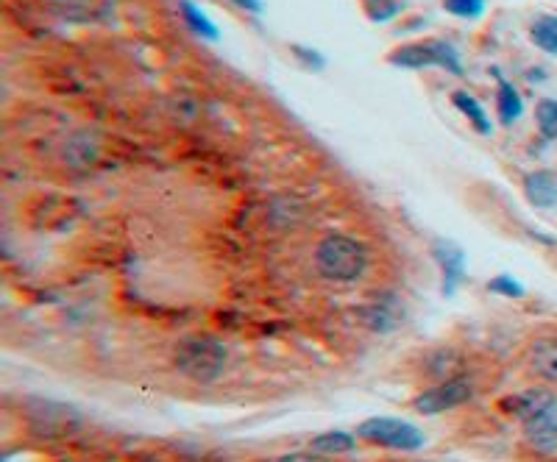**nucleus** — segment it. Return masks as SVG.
<instances>
[{
  "instance_id": "nucleus-14",
  "label": "nucleus",
  "mask_w": 557,
  "mask_h": 462,
  "mask_svg": "<svg viewBox=\"0 0 557 462\" xmlns=\"http://www.w3.org/2000/svg\"><path fill=\"white\" fill-rule=\"evenodd\" d=\"M182 14L184 20H187V26L193 28L195 34H201V37L207 39H218V28H215V23H212L201 9H195L190 0H182Z\"/></svg>"
},
{
  "instance_id": "nucleus-7",
  "label": "nucleus",
  "mask_w": 557,
  "mask_h": 462,
  "mask_svg": "<svg viewBox=\"0 0 557 462\" xmlns=\"http://www.w3.org/2000/svg\"><path fill=\"white\" fill-rule=\"evenodd\" d=\"M527 368L541 382L557 385V332L538 334L527 346Z\"/></svg>"
},
{
  "instance_id": "nucleus-8",
  "label": "nucleus",
  "mask_w": 557,
  "mask_h": 462,
  "mask_svg": "<svg viewBox=\"0 0 557 462\" xmlns=\"http://www.w3.org/2000/svg\"><path fill=\"white\" fill-rule=\"evenodd\" d=\"M496 81H499V90H496V112H499V120L505 126H513L524 115V98H521V92L505 76L496 73Z\"/></svg>"
},
{
  "instance_id": "nucleus-3",
  "label": "nucleus",
  "mask_w": 557,
  "mask_h": 462,
  "mask_svg": "<svg viewBox=\"0 0 557 462\" xmlns=\"http://www.w3.org/2000/svg\"><path fill=\"white\" fill-rule=\"evenodd\" d=\"M176 368L184 376H190L193 382H201V385L215 382L226 368V348L207 334L187 337L176 348Z\"/></svg>"
},
{
  "instance_id": "nucleus-10",
  "label": "nucleus",
  "mask_w": 557,
  "mask_h": 462,
  "mask_svg": "<svg viewBox=\"0 0 557 462\" xmlns=\"http://www.w3.org/2000/svg\"><path fill=\"white\" fill-rule=\"evenodd\" d=\"M454 106L463 112V115L468 117V123L477 129V134H482V137H488L493 131L491 120H488V115H485V109H482V103L471 95V92H454Z\"/></svg>"
},
{
  "instance_id": "nucleus-19",
  "label": "nucleus",
  "mask_w": 557,
  "mask_h": 462,
  "mask_svg": "<svg viewBox=\"0 0 557 462\" xmlns=\"http://www.w3.org/2000/svg\"><path fill=\"white\" fill-rule=\"evenodd\" d=\"M279 462H326L321 454H287Z\"/></svg>"
},
{
  "instance_id": "nucleus-1",
  "label": "nucleus",
  "mask_w": 557,
  "mask_h": 462,
  "mask_svg": "<svg viewBox=\"0 0 557 462\" xmlns=\"http://www.w3.org/2000/svg\"><path fill=\"white\" fill-rule=\"evenodd\" d=\"M499 407L519 421L524 440L538 454H557V396L552 390L532 387L516 396H507Z\"/></svg>"
},
{
  "instance_id": "nucleus-5",
  "label": "nucleus",
  "mask_w": 557,
  "mask_h": 462,
  "mask_svg": "<svg viewBox=\"0 0 557 462\" xmlns=\"http://www.w3.org/2000/svg\"><path fill=\"white\" fill-rule=\"evenodd\" d=\"M357 435L374 446L396 451H418L424 446V435L413 424L399 418H368L365 424H360Z\"/></svg>"
},
{
  "instance_id": "nucleus-13",
  "label": "nucleus",
  "mask_w": 557,
  "mask_h": 462,
  "mask_svg": "<svg viewBox=\"0 0 557 462\" xmlns=\"http://www.w3.org/2000/svg\"><path fill=\"white\" fill-rule=\"evenodd\" d=\"M530 37L541 51L557 56V17H552V14L538 17L530 26Z\"/></svg>"
},
{
  "instance_id": "nucleus-2",
  "label": "nucleus",
  "mask_w": 557,
  "mask_h": 462,
  "mask_svg": "<svg viewBox=\"0 0 557 462\" xmlns=\"http://www.w3.org/2000/svg\"><path fill=\"white\" fill-rule=\"evenodd\" d=\"M315 268L329 282H354L368 268V251L346 234H329L315 248Z\"/></svg>"
},
{
  "instance_id": "nucleus-6",
  "label": "nucleus",
  "mask_w": 557,
  "mask_h": 462,
  "mask_svg": "<svg viewBox=\"0 0 557 462\" xmlns=\"http://www.w3.org/2000/svg\"><path fill=\"white\" fill-rule=\"evenodd\" d=\"M474 398V385L457 376V379H446V382H438L435 387L424 390L421 396H415L413 407L424 415H438V412L454 410L460 404H468Z\"/></svg>"
},
{
  "instance_id": "nucleus-17",
  "label": "nucleus",
  "mask_w": 557,
  "mask_h": 462,
  "mask_svg": "<svg viewBox=\"0 0 557 462\" xmlns=\"http://www.w3.org/2000/svg\"><path fill=\"white\" fill-rule=\"evenodd\" d=\"M438 259H441L443 273H446L452 282H457V279H460V273H463V254H460V251H454V248H449V245H443L441 251H438Z\"/></svg>"
},
{
  "instance_id": "nucleus-18",
  "label": "nucleus",
  "mask_w": 557,
  "mask_h": 462,
  "mask_svg": "<svg viewBox=\"0 0 557 462\" xmlns=\"http://www.w3.org/2000/svg\"><path fill=\"white\" fill-rule=\"evenodd\" d=\"M491 290L493 293H502V296H510V298H516L524 293V290H521V284L513 282L510 276H499V279H493Z\"/></svg>"
},
{
  "instance_id": "nucleus-12",
  "label": "nucleus",
  "mask_w": 557,
  "mask_h": 462,
  "mask_svg": "<svg viewBox=\"0 0 557 462\" xmlns=\"http://www.w3.org/2000/svg\"><path fill=\"white\" fill-rule=\"evenodd\" d=\"M357 446V440L349 435V432H324L312 440V451L321 454V457H329V454H349L351 449Z\"/></svg>"
},
{
  "instance_id": "nucleus-9",
  "label": "nucleus",
  "mask_w": 557,
  "mask_h": 462,
  "mask_svg": "<svg viewBox=\"0 0 557 462\" xmlns=\"http://www.w3.org/2000/svg\"><path fill=\"white\" fill-rule=\"evenodd\" d=\"M524 193L530 198V204L549 209V206L557 204V179L552 173H546V170L530 173L524 179Z\"/></svg>"
},
{
  "instance_id": "nucleus-15",
  "label": "nucleus",
  "mask_w": 557,
  "mask_h": 462,
  "mask_svg": "<svg viewBox=\"0 0 557 462\" xmlns=\"http://www.w3.org/2000/svg\"><path fill=\"white\" fill-rule=\"evenodd\" d=\"M535 120L544 137L555 140L557 137V101H541L535 109Z\"/></svg>"
},
{
  "instance_id": "nucleus-11",
  "label": "nucleus",
  "mask_w": 557,
  "mask_h": 462,
  "mask_svg": "<svg viewBox=\"0 0 557 462\" xmlns=\"http://www.w3.org/2000/svg\"><path fill=\"white\" fill-rule=\"evenodd\" d=\"M363 323L376 329V332H388L399 323V309L393 307L390 301H374L371 307L363 309Z\"/></svg>"
},
{
  "instance_id": "nucleus-16",
  "label": "nucleus",
  "mask_w": 557,
  "mask_h": 462,
  "mask_svg": "<svg viewBox=\"0 0 557 462\" xmlns=\"http://www.w3.org/2000/svg\"><path fill=\"white\" fill-rule=\"evenodd\" d=\"M443 9L454 17H463V20H474L485 12V0H443Z\"/></svg>"
},
{
  "instance_id": "nucleus-4",
  "label": "nucleus",
  "mask_w": 557,
  "mask_h": 462,
  "mask_svg": "<svg viewBox=\"0 0 557 462\" xmlns=\"http://www.w3.org/2000/svg\"><path fill=\"white\" fill-rule=\"evenodd\" d=\"M390 65L407 67V70H424V67H441L452 76L463 73L460 65V53L454 51V45L443 39H427V42H413L390 53Z\"/></svg>"
},
{
  "instance_id": "nucleus-20",
  "label": "nucleus",
  "mask_w": 557,
  "mask_h": 462,
  "mask_svg": "<svg viewBox=\"0 0 557 462\" xmlns=\"http://www.w3.org/2000/svg\"><path fill=\"white\" fill-rule=\"evenodd\" d=\"M234 3H237L240 9H248V12H260L262 9L260 0H234Z\"/></svg>"
}]
</instances>
